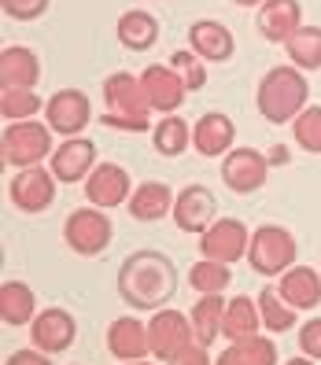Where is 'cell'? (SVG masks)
<instances>
[{"label": "cell", "instance_id": "27", "mask_svg": "<svg viewBox=\"0 0 321 365\" xmlns=\"http://www.w3.org/2000/svg\"><path fill=\"white\" fill-rule=\"evenodd\" d=\"M34 310H37V303H34L30 284H23V281H4L0 284V321H4V325H11V329L30 325V321L37 317Z\"/></svg>", "mask_w": 321, "mask_h": 365}, {"label": "cell", "instance_id": "29", "mask_svg": "<svg viewBox=\"0 0 321 365\" xmlns=\"http://www.w3.org/2000/svg\"><path fill=\"white\" fill-rule=\"evenodd\" d=\"M285 52L299 71H321V26H299L285 41Z\"/></svg>", "mask_w": 321, "mask_h": 365}, {"label": "cell", "instance_id": "25", "mask_svg": "<svg viewBox=\"0 0 321 365\" xmlns=\"http://www.w3.org/2000/svg\"><path fill=\"white\" fill-rule=\"evenodd\" d=\"M118 41L130 52H148L159 41V19L144 8H130L118 15Z\"/></svg>", "mask_w": 321, "mask_h": 365}, {"label": "cell", "instance_id": "24", "mask_svg": "<svg viewBox=\"0 0 321 365\" xmlns=\"http://www.w3.org/2000/svg\"><path fill=\"white\" fill-rule=\"evenodd\" d=\"M263 329V314H259V299H248V295H233L225 299V321H222V336L229 343L248 339V336H259Z\"/></svg>", "mask_w": 321, "mask_h": 365}, {"label": "cell", "instance_id": "3", "mask_svg": "<svg viewBox=\"0 0 321 365\" xmlns=\"http://www.w3.org/2000/svg\"><path fill=\"white\" fill-rule=\"evenodd\" d=\"M103 107H107V115H100V122L111 125V130H122V133L152 130V107H148L141 74H130V71L107 74L103 78Z\"/></svg>", "mask_w": 321, "mask_h": 365}, {"label": "cell", "instance_id": "41", "mask_svg": "<svg viewBox=\"0 0 321 365\" xmlns=\"http://www.w3.org/2000/svg\"><path fill=\"white\" fill-rule=\"evenodd\" d=\"M285 365H317V361H314V358H307V354H299V358H288Z\"/></svg>", "mask_w": 321, "mask_h": 365}, {"label": "cell", "instance_id": "15", "mask_svg": "<svg viewBox=\"0 0 321 365\" xmlns=\"http://www.w3.org/2000/svg\"><path fill=\"white\" fill-rule=\"evenodd\" d=\"M78 336V321L71 310H59V307H49V310H41L34 321H30V343L37 351H45V354H59V351H67L71 343Z\"/></svg>", "mask_w": 321, "mask_h": 365}, {"label": "cell", "instance_id": "10", "mask_svg": "<svg viewBox=\"0 0 321 365\" xmlns=\"http://www.w3.org/2000/svg\"><path fill=\"white\" fill-rule=\"evenodd\" d=\"M56 174L52 170H41V166H26V170H15V178L8 185V196L15 203V210L23 214H45L56 200Z\"/></svg>", "mask_w": 321, "mask_h": 365}, {"label": "cell", "instance_id": "21", "mask_svg": "<svg viewBox=\"0 0 321 365\" xmlns=\"http://www.w3.org/2000/svg\"><path fill=\"white\" fill-rule=\"evenodd\" d=\"M299 26H303V8H299V0H266L259 8V34L270 45H285Z\"/></svg>", "mask_w": 321, "mask_h": 365}, {"label": "cell", "instance_id": "20", "mask_svg": "<svg viewBox=\"0 0 321 365\" xmlns=\"http://www.w3.org/2000/svg\"><path fill=\"white\" fill-rule=\"evenodd\" d=\"M37 81H41V59L26 45H8L0 52V93L34 89Z\"/></svg>", "mask_w": 321, "mask_h": 365}, {"label": "cell", "instance_id": "2", "mask_svg": "<svg viewBox=\"0 0 321 365\" xmlns=\"http://www.w3.org/2000/svg\"><path fill=\"white\" fill-rule=\"evenodd\" d=\"M310 103V81L307 71H299L295 63H281L263 74L259 89H255V107L270 125H288L295 115Z\"/></svg>", "mask_w": 321, "mask_h": 365}, {"label": "cell", "instance_id": "42", "mask_svg": "<svg viewBox=\"0 0 321 365\" xmlns=\"http://www.w3.org/2000/svg\"><path fill=\"white\" fill-rule=\"evenodd\" d=\"M233 4H240V8H263L266 0H233Z\"/></svg>", "mask_w": 321, "mask_h": 365}, {"label": "cell", "instance_id": "35", "mask_svg": "<svg viewBox=\"0 0 321 365\" xmlns=\"http://www.w3.org/2000/svg\"><path fill=\"white\" fill-rule=\"evenodd\" d=\"M233 351L240 354L244 365H277V347H273V339H266V336L237 339V343H233Z\"/></svg>", "mask_w": 321, "mask_h": 365}, {"label": "cell", "instance_id": "26", "mask_svg": "<svg viewBox=\"0 0 321 365\" xmlns=\"http://www.w3.org/2000/svg\"><path fill=\"white\" fill-rule=\"evenodd\" d=\"M192 317V332H196V343L210 347L214 339L222 336V321H225V295L214 292V295H200L196 307L188 310Z\"/></svg>", "mask_w": 321, "mask_h": 365}, {"label": "cell", "instance_id": "43", "mask_svg": "<svg viewBox=\"0 0 321 365\" xmlns=\"http://www.w3.org/2000/svg\"><path fill=\"white\" fill-rule=\"evenodd\" d=\"M118 365H156V361H148V358H141V361H118Z\"/></svg>", "mask_w": 321, "mask_h": 365}, {"label": "cell", "instance_id": "8", "mask_svg": "<svg viewBox=\"0 0 321 365\" xmlns=\"http://www.w3.org/2000/svg\"><path fill=\"white\" fill-rule=\"evenodd\" d=\"M45 122L52 125V133L67 137H81L93 122V103L81 89H59L45 100Z\"/></svg>", "mask_w": 321, "mask_h": 365}, {"label": "cell", "instance_id": "11", "mask_svg": "<svg viewBox=\"0 0 321 365\" xmlns=\"http://www.w3.org/2000/svg\"><path fill=\"white\" fill-rule=\"evenodd\" d=\"M248 244H251V232L237 218H214L200 232V255L214 262H240L248 255Z\"/></svg>", "mask_w": 321, "mask_h": 365}, {"label": "cell", "instance_id": "4", "mask_svg": "<svg viewBox=\"0 0 321 365\" xmlns=\"http://www.w3.org/2000/svg\"><path fill=\"white\" fill-rule=\"evenodd\" d=\"M52 125L37 122V118H23V122H4V137H0V155L4 166L11 170H26V166H41L45 159H52L56 140H52Z\"/></svg>", "mask_w": 321, "mask_h": 365}, {"label": "cell", "instance_id": "5", "mask_svg": "<svg viewBox=\"0 0 321 365\" xmlns=\"http://www.w3.org/2000/svg\"><path fill=\"white\" fill-rule=\"evenodd\" d=\"M295 255H299L295 236L285 225L266 222V225H259V229L251 232L248 262H251V269L259 273V277H281V273H288L295 266Z\"/></svg>", "mask_w": 321, "mask_h": 365}, {"label": "cell", "instance_id": "7", "mask_svg": "<svg viewBox=\"0 0 321 365\" xmlns=\"http://www.w3.org/2000/svg\"><path fill=\"white\" fill-rule=\"evenodd\" d=\"M188 343H196L192 332V317H185L181 310H156V317L148 321V347H152L156 361H170L178 358Z\"/></svg>", "mask_w": 321, "mask_h": 365}, {"label": "cell", "instance_id": "14", "mask_svg": "<svg viewBox=\"0 0 321 365\" xmlns=\"http://www.w3.org/2000/svg\"><path fill=\"white\" fill-rule=\"evenodd\" d=\"M52 174L59 185H78L93 174L96 166V144L89 137H67L63 144H56V152L49 159Z\"/></svg>", "mask_w": 321, "mask_h": 365}, {"label": "cell", "instance_id": "32", "mask_svg": "<svg viewBox=\"0 0 321 365\" xmlns=\"http://www.w3.org/2000/svg\"><path fill=\"white\" fill-rule=\"evenodd\" d=\"M41 111H45V100H41L34 89H8V93H0V115H4V122L37 118Z\"/></svg>", "mask_w": 321, "mask_h": 365}, {"label": "cell", "instance_id": "1", "mask_svg": "<svg viewBox=\"0 0 321 365\" xmlns=\"http://www.w3.org/2000/svg\"><path fill=\"white\" fill-rule=\"evenodd\" d=\"M178 292V266L170 255L141 247L118 266V295L133 310H163Z\"/></svg>", "mask_w": 321, "mask_h": 365}, {"label": "cell", "instance_id": "38", "mask_svg": "<svg viewBox=\"0 0 321 365\" xmlns=\"http://www.w3.org/2000/svg\"><path fill=\"white\" fill-rule=\"evenodd\" d=\"M166 365H210V354H207L203 343H188V347L178 358H170Z\"/></svg>", "mask_w": 321, "mask_h": 365}, {"label": "cell", "instance_id": "36", "mask_svg": "<svg viewBox=\"0 0 321 365\" xmlns=\"http://www.w3.org/2000/svg\"><path fill=\"white\" fill-rule=\"evenodd\" d=\"M52 0H0V8H4L8 19H15V23H34V19H41L49 11Z\"/></svg>", "mask_w": 321, "mask_h": 365}, {"label": "cell", "instance_id": "28", "mask_svg": "<svg viewBox=\"0 0 321 365\" xmlns=\"http://www.w3.org/2000/svg\"><path fill=\"white\" fill-rule=\"evenodd\" d=\"M152 148L163 159H178L192 148V125L181 115H163L152 130Z\"/></svg>", "mask_w": 321, "mask_h": 365}, {"label": "cell", "instance_id": "12", "mask_svg": "<svg viewBox=\"0 0 321 365\" xmlns=\"http://www.w3.org/2000/svg\"><path fill=\"white\" fill-rule=\"evenodd\" d=\"M141 85H144L148 107L159 111V115H178V107L185 103V93H188L185 78L170 67V63H152V67H144Z\"/></svg>", "mask_w": 321, "mask_h": 365}, {"label": "cell", "instance_id": "23", "mask_svg": "<svg viewBox=\"0 0 321 365\" xmlns=\"http://www.w3.org/2000/svg\"><path fill=\"white\" fill-rule=\"evenodd\" d=\"M174 188H170L166 181H144L133 188V196H130V214L137 222H163L166 214H174Z\"/></svg>", "mask_w": 321, "mask_h": 365}, {"label": "cell", "instance_id": "16", "mask_svg": "<svg viewBox=\"0 0 321 365\" xmlns=\"http://www.w3.org/2000/svg\"><path fill=\"white\" fill-rule=\"evenodd\" d=\"M174 225L181 232H203L214 218H218V200L207 185H185L174 200Z\"/></svg>", "mask_w": 321, "mask_h": 365}, {"label": "cell", "instance_id": "31", "mask_svg": "<svg viewBox=\"0 0 321 365\" xmlns=\"http://www.w3.org/2000/svg\"><path fill=\"white\" fill-rule=\"evenodd\" d=\"M188 284L192 292H200V295H214V292H225L233 284V269L229 262H214V259H203L188 269Z\"/></svg>", "mask_w": 321, "mask_h": 365}, {"label": "cell", "instance_id": "6", "mask_svg": "<svg viewBox=\"0 0 321 365\" xmlns=\"http://www.w3.org/2000/svg\"><path fill=\"white\" fill-rule=\"evenodd\" d=\"M63 240L74 255H85V259H93V255H103L115 240V225L111 218L103 214V207H78L67 214V222H63Z\"/></svg>", "mask_w": 321, "mask_h": 365}, {"label": "cell", "instance_id": "34", "mask_svg": "<svg viewBox=\"0 0 321 365\" xmlns=\"http://www.w3.org/2000/svg\"><path fill=\"white\" fill-rule=\"evenodd\" d=\"M170 67L185 78L188 93H200L203 85H207V59H200L192 48H178L174 56H170Z\"/></svg>", "mask_w": 321, "mask_h": 365}, {"label": "cell", "instance_id": "30", "mask_svg": "<svg viewBox=\"0 0 321 365\" xmlns=\"http://www.w3.org/2000/svg\"><path fill=\"white\" fill-rule=\"evenodd\" d=\"M259 314H263V329L273 332V336H281V332H288L295 325L299 310L285 303V295L277 292V284H270V288L259 292Z\"/></svg>", "mask_w": 321, "mask_h": 365}, {"label": "cell", "instance_id": "39", "mask_svg": "<svg viewBox=\"0 0 321 365\" xmlns=\"http://www.w3.org/2000/svg\"><path fill=\"white\" fill-rule=\"evenodd\" d=\"M8 365H49V354L45 351H15L11 358H8Z\"/></svg>", "mask_w": 321, "mask_h": 365}, {"label": "cell", "instance_id": "18", "mask_svg": "<svg viewBox=\"0 0 321 365\" xmlns=\"http://www.w3.org/2000/svg\"><path fill=\"white\" fill-rule=\"evenodd\" d=\"M188 48L207 63H229L237 52V41H233V30L222 26L218 19H196L188 26Z\"/></svg>", "mask_w": 321, "mask_h": 365}, {"label": "cell", "instance_id": "13", "mask_svg": "<svg viewBox=\"0 0 321 365\" xmlns=\"http://www.w3.org/2000/svg\"><path fill=\"white\" fill-rule=\"evenodd\" d=\"M130 196H133V181L126 174V166L118 163H96L93 174L85 178V200L93 207L111 210V207L130 203Z\"/></svg>", "mask_w": 321, "mask_h": 365}, {"label": "cell", "instance_id": "37", "mask_svg": "<svg viewBox=\"0 0 321 365\" xmlns=\"http://www.w3.org/2000/svg\"><path fill=\"white\" fill-rule=\"evenodd\" d=\"M299 351L314 361H321V317L307 321V325L299 329Z\"/></svg>", "mask_w": 321, "mask_h": 365}, {"label": "cell", "instance_id": "22", "mask_svg": "<svg viewBox=\"0 0 321 365\" xmlns=\"http://www.w3.org/2000/svg\"><path fill=\"white\" fill-rule=\"evenodd\" d=\"M277 292L285 295V303L295 310H314L321 303V273L310 266H292L288 273L277 277Z\"/></svg>", "mask_w": 321, "mask_h": 365}, {"label": "cell", "instance_id": "17", "mask_svg": "<svg viewBox=\"0 0 321 365\" xmlns=\"http://www.w3.org/2000/svg\"><path fill=\"white\" fill-rule=\"evenodd\" d=\"M192 148L203 159H222L237 148V125L222 111H207L196 125H192Z\"/></svg>", "mask_w": 321, "mask_h": 365}, {"label": "cell", "instance_id": "9", "mask_svg": "<svg viewBox=\"0 0 321 365\" xmlns=\"http://www.w3.org/2000/svg\"><path fill=\"white\" fill-rule=\"evenodd\" d=\"M222 181L237 196H251L270 181V159L255 148H233L229 155H222Z\"/></svg>", "mask_w": 321, "mask_h": 365}, {"label": "cell", "instance_id": "40", "mask_svg": "<svg viewBox=\"0 0 321 365\" xmlns=\"http://www.w3.org/2000/svg\"><path fill=\"white\" fill-rule=\"evenodd\" d=\"M214 365H244V361H240V354L233 351V343H229V347L218 354V361H214Z\"/></svg>", "mask_w": 321, "mask_h": 365}, {"label": "cell", "instance_id": "33", "mask_svg": "<svg viewBox=\"0 0 321 365\" xmlns=\"http://www.w3.org/2000/svg\"><path fill=\"white\" fill-rule=\"evenodd\" d=\"M292 137L295 144L310 155H321V103H307L292 122Z\"/></svg>", "mask_w": 321, "mask_h": 365}, {"label": "cell", "instance_id": "19", "mask_svg": "<svg viewBox=\"0 0 321 365\" xmlns=\"http://www.w3.org/2000/svg\"><path fill=\"white\" fill-rule=\"evenodd\" d=\"M107 351H111L118 361H141L152 358V347H148V325L141 317H118L107 329Z\"/></svg>", "mask_w": 321, "mask_h": 365}]
</instances>
